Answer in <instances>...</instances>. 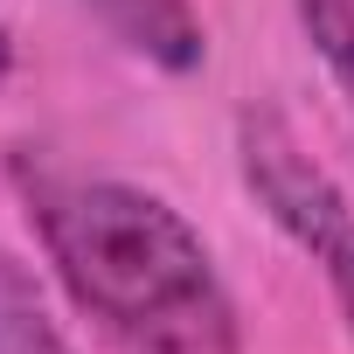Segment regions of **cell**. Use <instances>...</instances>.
<instances>
[{"label":"cell","mask_w":354,"mask_h":354,"mask_svg":"<svg viewBox=\"0 0 354 354\" xmlns=\"http://www.w3.org/2000/svg\"><path fill=\"white\" fill-rule=\"evenodd\" d=\"M299 21H306V42L326 63L333 91L354 111V0H299Z\"/></svg>","instance_id":"5"},{"label":"cell","mask_w":354,"mask_h":354,"mask_svg":"<svg viewBox=\"0 0 354 354\" xmlns=\"http://www.w3.org/2000/svg\"><path fill=\"white\" fill-rule=\"evenodd\" d=\"M236 167H243V188L257 195V209L319 264V278L354 333V195L306 153V139L271 104H250L236 118Z\"/></svg>","instance_id":"2"},{"label":"cell","mask_w":354,"mask_h":354,"mask_svg":"<svg viewBox=\"0 0 354 354\" xmlns=\"http://www.w3.org/2000/svg\"><path fill=\"white\" fill-rule=\"evenodd\" d=\"M15 63H21V49H15V28H8V15H0V84L15 77Z\"/></svg>","instance_id":"6"},{"label":"cell","mask_w":354,"mask_h":354,"mask_svg":"<svg viewBox=\"0 0 354 354\" xmlns=\"http://www.w3.org/2000/svg\"><path fill=\"white\" fill-rule=\"evenodd\" d=\"M84 8L153 70L167 77H188L209 63V28L195 15V0H84Z\"/></svg>","instance_id":"3"},{"label":"cell","mask_w":354,"mask_h":354,"mask_svg":"<svg viewBox=\"0 0 354 354\" xmlns=\"http://www.w3.org/2000/svg\"><path fill=\"white\" fill-rule=\"evenodd\" d=\"M15 188L63 292L125 354H243L236 299L167 195L49 160H15Z\"/></svg>","instance_id":"1"},{"label":"cell","mask_w":354,"mask_h":354,"mask_svg":"<svg viewBox=\"0 0 354 354\" xmlns=\"http://www.w3.org/2000/svg\"><path fill=\"white\" fill-rule=\"evenodd\" d=\"M0 354H77L63 319L49 313L42 285L28 278V264L0 243Z\"/></svg>","instance_id":"4"}]
</instances>
